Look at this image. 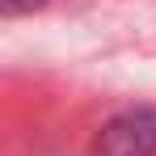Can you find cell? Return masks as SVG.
Here are the masks:
<instances>
[{
    "label": "cell",
    "mask_w": 156,
    "mask_h": 156,
    "mask_svg": "<svg viewBox=\"0 0 156 156\" xmlns=\"http://www.w3.org/2000/svg\"><path fill=\"white\" fill-rule=\"evenodd\" d=\"M42 0H4V13H26V9H38Z\"/></svg>",
    "instance_id": "obj_1"
}]
</instances>
